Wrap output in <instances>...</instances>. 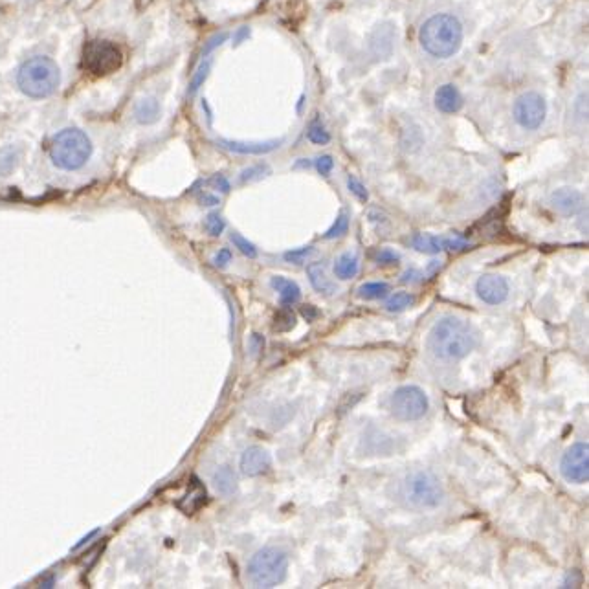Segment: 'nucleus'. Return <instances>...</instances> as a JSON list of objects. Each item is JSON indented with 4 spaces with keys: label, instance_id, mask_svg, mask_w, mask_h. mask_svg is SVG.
Returning a JSON list of instances; mask_svg holds the SVG:
<instances>
[{
    "label": "nucleus",
    "instance_id": "a211bd4d",
    "mask_svg": "<svg viewBox=\"0 0 589 589\" xmlns=\"http://www.w3.org/2000/svg\"><path fill=\"white\" fill-rule=\"evenodd\" d=\"M134 116L136 120L142 123V125H151L160 118V105L155 98H144L142 101H138L136 109H134Z\"/></svg>",
    "mask_w": 589,
    "mask_h": 589
},
{
    "label": "nucleus",
    "instance_id": "f257e3e1",
    "mask_svg": "<svg viewBox=\"0 0 589 589\" xmlns=\"http://www.w3.org/2000/svg\"><path fill=\"white\" fill-rule=\"evenodd\" d=\"M478 345V331L454 316H445L435 323L428 334L426 347L428 351L446 362H454L465 358Z\"/></svg>",
    "mask_w": 589,
    "mask_h": 589
},
{
    "label": "nucleus",
    "instance_id": "4c0bfd02",
    "mask_svg": "<svg viewBox=\"0 0 589 589\" xmlns=\"http://www.w3.org/2000/svg\"><path fill=\"white\" fill-rule=\"evenodd\" d=\"M230 261H232V252H230V250H226V248L219 250V252H217V256L213 257V265L219 268L226 267Z\"/></svg>",
    "mask_w": 589,
    "mask_h": 589
},
{
    "label": "nucleus",
    "instance_id": "e433bc0d",
    "mask_svg": "<svg viewBox=\"0 0 589 589\" xmlns=\"http://www.w3.org/2000/svg\"><path fill=\"white\" fill-rule=\"evenodd\" d=\"M226 39H228V34H226V32H221V34L213 35L212 39L208 41V45L204 46V50H202V57L210 56L213 50H215L217 46L223 45Z\"/></svg>",
    "mask_w": 589,
    "mask_h": 589
},
{
    "label": "nucleus",
    "instance_id": "f8f14e48",
    "mask_svg": "<svg viewBox=\"0 0 589 589\" xmlns=\"http://www.w3.org/2000/svg\"><path fill=\"white\" fill-rule=\"evenodd\" d=\"M241 472L248 476V478H257V476H263L267 474L270 467H272V457L268 454L265 448L261 446H250L246 448L241 456Z\"/></svg>",
    "mask_w": 589,
    "mask_h": 589
},
{
    "label": "nucleus",
    "instance_id": "2f4dec72",
    "mask_svg": "<svg viewBox=\"0 0 589 589\" xmlns=\"http://www.w3.org/2000/svg\"><path fill=\"white\" fill-rule=\"evenodd\" d=\"M268 173H270V167L263 166V164H259V166L248 167V169H245V171L241 173V182H252V180H259V178L267 177Z\"/></svg>",
    "mask_w": 589,
    "mask_h": 589
},
{
    "label": "nucleus",
    "instance_id": "c756f323",
    "mask_svg": "<svg viewBox=\"0 0 589 589\" xmlns=\"http://www.w3.org/2000/svg\"><path fill=\"white\" fill-rule=\"evenodd\" d=\"M206 232L208 234L213 235V237H219V235L223 234L224 228H226V223H224L223 217L219 215V213H210L208 217H206Z\"/></svg>",
    "mask_w": 589,
    "mask_h": 589
},
{
    "label": "nucleus",
    "instance_id": "c9c22d12",
    "mask_svg": "<svg viewBox=\"0 0 589 589\" xmlns=\"http://www.w3.org/2000/svg\"><path fill=\"white\" fill-rule=\"evenodd\" d=\"M204 184L210 186V188L219 189L221 193H228L230 191V182H228V178L224 177V175H215L210 180H206Z\"/></svg>",
    "mask_w": 589,
    "mask_h": 589
},
{
    "label": "nucleus",
    "instance_id": "4be33fe9",
    "mask_svg": "<svg viewBox=\"0 0 589 589\" xmlns=\"http://www.w3.org/2000/svg\"><path fill=\"white\" fill-rule=\"evenodd\" d=\"M307 276H309V281H311L314 290H318L322 294H331L333 292V283L327 278V272H325L322 263H311L307 267Z\"/></svg>",
    "mask_w": 589,
    "mask_h": 589
},
{
    "label": "nucleus",
    "instance_id": "9d476101",
    "mask_svg": "<svg viewBox=\"0 0 589 589\" xmlns=\"http://www.w3.org/2000/svg\"><path fill=\"white\" fill-rule=\"evenodd\" d=\"M560 472L569 483H588L589 481V445L588 443H577L567 450L562 463H560Z\"/></svg>",
    "mask_w": 589,
    "mask_h": 589
},
{
    "label": "nucleus",
    "instance_id": "423d86ee",
    "mask_svg": "<svg viewBox=\"0 0 589 589\" xmlns=\"http://www.w3.org/2000/svg\"><path fill=\"white\" fill-rule=\"evenodd\" d=\"M92 155L90 138L79 129H65L54 136L50 145V158L59 169L76 171L87 164Z\"/></svg>",
    "mask_w": 589,
    "mask_h": 589
},
{
    "label": "nucleus",
    "instance_id": "6e6552de",
    "mask_svg": "<svg viewBox=\"0 0 589 589\" xmlns=\"http://www.w3.org/2000/svg\"><path fill=\"white\" fill-rule=\"evenodd\" d=\"M391 413L401 421H419L423 419L430 401L423 389L417 386H402L391 397Z\"/></svg>",
    "mask_w": 589,
    "mask_h": 589
},
{
    "label": "nucleus",
    "instance_id": "a19ab883",
    "mask_svg": "<svg viewBox=\"0 0 589 589\" xmlns=\"http://www.w3.org/2000/svg\"><path fill=\"white\" fill-rule=\"evenodd\" d=\"M301 316H303L307 322H314V320L320 316V312H318V309H316L314 305H305V307H301Z\"/></svg>",
    "mask_w": 589,
    "mask_h": 589
},
{
    "label": "nucleus",
    "instance_id": "58836bf2",
    "mask_svg": "<svg viewBox=\"0 0 589 589\" xmlns=\"http://www.w3.org/2000/svg\"><path fill=\"white\" fill-rule=\"evenodd\" d=\"M401 259V256L397 254V252H393V250H382L380 254L377 256L378 263H382V265H391V263H397Z\"/></svg>",
    "mask_w": 589,
    "mask_h": 589
},
{
    "label": "nucleus",
    "instance_id": "79ce46f5",
    "mask_svg": "<svg viewBox=\"0 0 589 589\" xmlns=\"http://www.w3.org/2000/svg\"><path fill=\"white\" fill-rule=\"evenodd\" d=\"M201 202L204 206H217L219 199L215 195H210V193H202Z\"/></svg>",
    "mask_w": 589,
    "mask_h": 589
},
{
    "label": "nucleus",
    "instance_id": "5701e85b",
    "mask_svg": "<svg viewBox=\"0 0 589 589\" xmlns=\"http://www.w3.org/2000/svg\"><path fill=\"white\" fill-rule=\"evenodd\" d=\"M391 289L388 283H380V281H373V283H366L358 289V298L362 300H384L388 296Z\"/></svg>",
    "mask_w": 589,
    "mask_h": 589
},
{
    "label": "nucleus",
    "instance_id": "bb28decb",
    "mask_svg": "<svg viewBox=\"0 0 589 589\" xmlns=\"http://www.w3.org/2000/svg\"><path fill=\"white\" fill-rule=\"evenodd\" d=\"M274 331L278 333H289L294 327H296V314L289 311V309H283L276 314V320H274Z\"/></svg>",
    "mask_w": 589,
    "mask_h": 589
},
{
    "label": "nucleus",
    "instance_id": "9b49d317",
    "mask_svg": "<svg viewBox=\"0 0 589 589\" xmlns=\"http://www.w3.org/2000/svg\"><path fill=\"white\" fill-rule=\"evenodd\" d=\"M476 292L479 300L485 301L487 305H500L509 298V283L498 274H485L478 279Z\"/></svg>",
    "mask_w": 589,
    "mask_h": 589
},
{
    "label": "nucleus",
    "instance_id": "dca6fc26",
    "mask_svg": "<svg viewBox=\"0 0 589 589\" xmlns=\"http://www.w3.org/2000/svg\"><path fill=\"white\" fill-rule=\"evenodd\" d=\"M435 107L445 114H456L463 107V96L454 85H443L435 92Z\"/></svg>",
    "mask_w": 589,
    "mask_h": 589
},
{
    "label": "nucleus",
    "instance_id": "ddd939ff",
    "mask_svg": "<svg viewBox=\"0 0 589 589\" xmlns=\"http://www.w3.org/2000/svg\"><path fill=\"white\" fill-rule=\"evenodd\" d=\"M582 204H584V197H582V193L577 191V189H556L555 193L551 195V206H553V210L562 213V215H567V217L580 212Z\"/></svg>",
    "mask_w": 589,
    "mask_h": 589
},
{
    "label": "nucleus",
    "instance_id": "1a4fd4ad",
    "mask_svg": "<svg viewBox=\"0 0 589 589\" xmlns=\"http://www.w3.org/2000/svg\"><path fill=\"white\" fill-rule=\"evenodd\" d=\"M512 114L520 127L527 131H534L544 123L545 114H547L544 98L536 92H525L514 101Z\"/></svg>",
    "mask_w": 589,
    "mask_h": 589
},
{
    "label": "nucleus",
    "instance_id": "f03ea898",
    "mask_svg": "<svg viewBox=\"0 0 589 589\" xmlns=\"http://www.w3.org/2000/svg\"><path fill=\"white\" fill-rule=\"evenodd\" d=\"M419 39L430 56L446 59L454 56L463 43V26L454 15L439 13L423 24Z\"/></svg>",
    "mask_w": 589,
    "mask_h": 589
},
{
    "label": "nucleus",
    "instance_id": "473e14b6",
    "mask_svg": "<svg viewBox=\"0 0 589 589\" xmlns=\"http://www.w3.org/2000/svg\"><path fill=\"white\" fill-rule=\"evenodd\" d=\"M347 188L355 195L356 199L360 202H367L369 199V193H367L366 186L355 177L347 178Z\"/></svg>",
    "mask_w": 589,
    "mask_h": 589
},
{
    "label": "nucleus",
    "instance_id": "39448f33",
    "mask_svg": "<svg viewBox=\"0 0 589 589\" xmlns=\"http://www.w3.org/2000/svg\"><path fill=\"white\" fill-rule=\"evenodd\" d=\"M289 571V555L279 547H265L250 558L246 577L254 588H276Z\"/></svg>",
    "mask_w": 589,
    "mask_h": 589
},
{
    "label": "nucleus",
    "instance_id": "6ab92c4d",
    "mask_svg": "<svg viewBox=\"0 0 589 589\" xmlns=\"http://www.w3.org/2000/svg\"><path fill=\"white\" fill-rule=\"evenodd\" d=\"M412 245L424 254H439L445 250V237L437 235L417 234L413 235Z\"/></svg>",
    "mask_w": 589,
    "mask_h": 589
},
{
    "label": "nucleus",
    "instance_id": "20e7f679",
    "mask_svg": "<svg viewBox=\"0 0 589 589\" xmlns=\"http://www.w3.org/2000/svg\"><path fill=\"white\" fill-rule=\"evenodd\" d=\"M61 72L50 57H32L19 68L17 85L30 98H48L56 92Z\"/></svg>",
    "mask_w": 589,
    "mask_h": 589
},
{
    "label": "nucleus",
    "instance_id": "37998d69",
    "mask_svg": "<svg viewBox=\"0 0 589 589\" xmlns=\"http://www.w3.org/2000/svg\"><path fill=\"white\" fill-rule=\"evenodd\" d=\"M248 35H250V28H248V26H243V28H241V30H239V32L235 34L234 45H241V41H243V39H246Z\"/></svg>",
    "mask_w": 589,
    "mask_h": 589
},
{
    "label": "nucleus",
    "instance_id": "7c9ffc66",
    "mask_svg": "<svg viewBox=\"0 0 589 589\" xmlns=\"http://www.w3.org/2000/svg\"><path fill=\"white\" fill-rule=\"evenodd\" d=\"M307 138H309V142L316 145H325L331 142V134L327 133L322 125H318V123H314L309 127Z\"/></svg>",
    "mask_w": 589,
    "mask_h": 589
},
{
    "label": "nucleus",
    "instance_id": "c03bdc74",
    "mask_svg": "<svg viewBox=\"0 0 589 589\" xmlns=\"http://www.w3.org/2000/svg\"><path fill=\"white\" fill-rule=\"evenodd\" d=\"M96 534H98V531H92V533H90L89 536H85V538H83V540H81V542H79V544L76 545V547H74V551H78L79 547H83V545L87 544V542H89V540H92V538H94Z\"/></svg>",
    "mask_w": 589,
    "mask_h": 589
},
{
    "label": "nucleus",
    "instance_id": "2eb2a0df",
    "mask_svg": "<svg viewBox=\"0 0 589 589\" xmlns=\"http://www.w3.org/2000/svg\"><path fill=\"white\" fill-rule=\"evenodd\" d=\"M208 501V494H206V487L202 485L197 478H191L189 481L188 494L178 501V509L186 514H195V512L202 509V505Z\"/></svg>",
    "mask_w": 589,
    "mask_h": 589
},
{
    "label": "nucleus",
    "instance_id": "412c9836",
    "mask_svg": "<svg viewBox=\"0 0 589 589\" xmlns=\"http://www.w3.org/2000/svg\"><path fill=\"white\" fill-rule=\"evenodd\" d=\"M358 268H360V261H358L355 254H342L336 259L334 274H336V278L347 281V279L355 278L356 274H358Z\"/></svg>",
    "mask_w": 589,
    "mask_h": 589
},
{
    "label": "nucleus",
    "instance_id": "a18cd8bd",
    "mask_svg": "<svg viewBox=\"0 0 589 589\" xmlns=\"http://www.w3.org/2000/svg\"><path fill=\"white\" fill-rule=\"evenodd\" d=\"M311 166V162H305V158H301V162H298L294 167H309Z\"/></svg>",
    "mask_w": 589,
    "mask_h": 589
},
{
    "label": "nucleus",
    "instance_id": "b1692460",
    "mask_svg": "<svg viewBox=\"0 0 589 589\" xmlns=\"http://www.w3.org/2000/svg\"><path fill=\"white\" fill-rule=\"evenodd\" d=\"M21 151L17 147H4L0 149V175H10L13 169L19 164Z\"/></svg>",
    "mask_w": 589,
    "mask_h": 589
},
{
    "label": "nucleus",
    "instance_id": "c85d7f7f",
    "mask_svg": "<svg viewBox=\"0 0 589 589\" xmlns=\"http://www.w3.org/2000/svg\"><path fill=\"white\" fill-rule=\"evenodd\" d=\"M347 230H349V217H347L345 213H340V215L336 217V221H334L333 226L327 230L325 239H336V237H342V235L347 234Z\"/></svg>",
    "mask_w": 589,
    "mask_h": 589
},
{
    "label": "nucleus",
    "instance_id": "aec40b11",
    "mask_svg": "<svg viewBox=\"0 0 589 589\" xmlns=\"http://www.w3.org/2000/svg\"><path fill=\"white\" fill-rule=\"evenodd\" d=\"M213 485H215V490L223 496L234 494L235 487H237V476H235L234 470L230 467L219 468L213 476Z\"/></svg>",
    "mask_w": 589,
    "mask_h": 589
},
{
    "label": "nucleus",
    "instance_id": "ea45409f",
    "mask_svg": "<svg viewBox=\"0 0 589 589\" xmlns=\"http://www.w3.org/2000/svg\"><path fill=\"white\" fill-rule=\"evenodd\" d=\"M248 347H250L252 355H257V353L263 351V347H265V338H263L261 334H252V336H250V342H248Z\"/></svg>",
    "mask_w": 589,
    "mask_h": 589
},
{
    "label": "nucleus",
    "instance_id": "cd10ccee",
    "mask_svg": "<svg viewBox=\"0 0 589 589\" xmlns=\"http://www.w3.org/2000/svg\"><path fill=\"white\" fill-rule=\"evenodd\" d=\"M230 241L234 243L235 248H237V250H239L243 256L250 257V259H256V246L252 245L250 241H246L243 235L235 234L234 232V234L230 235Z\"/></svg>",
    "mask_w": 589,
    "mask_h": 589
},
{
    "label": "nucleus",
    "instance_id": "a878e982",
    "mask_svg": "<svg viewBox=\"0 0 589 589\" xmlns=\"http://www.w3.org/2000/svg\"><path fill=\"white\" fill-rule=\"evenodd\" d=\"M210 68H212V59H206V61H202L201 67L197 68V72H195V76L191 79V83H189V96L193 98L199 89H201L202 85H204V81L208 78V74H210Z\"/></svg>",
    "mask_w": 589,
    "mask_h": 589
},
{
    "label": "nucleus",
    "instance_id": "f3484780",
    "mask_svg": "<svg viewBox=\"0 0 589 589\" xmlns=\"http://www.w3.org/2000/svg\"><path fill=\"white\" fill-rule=\"evenodd\" d=\"M270 285H272V289L278 292L279 303L285 305V307H292L294 303L301 300L300 285L296 281H292V279L276 276V278L270 279Z\"/></svg>",
    "mask_w": 589,
    "mask_h": 589
},
{
    "label": "nucleus",
    "instance_id": "4468645a",
    "mask_svg": "<svg viewBox=\"0 0 589 589\" xmlns=\"http://www.w3.org/2000/svg\"><path fill=\"white\" fill-rule=\"evenodd\" d=\"M223 149H228L237 155H267L276 151L279 145L283 144V140H268V142H228V140H221L219 142Z\"/></svg>",
    "mask_w": 589,
    "mask_h": 589
},
{
    "label": "nucleus",
    "instance_id": "7ed1b4c3",
    "mask_svg": "<svg viewBox=\"0 0 589 589\" xmlns=\"http://www.w3.org/2000/svg\"><path fill=\"white\" fill-rule=\"evenodd\" d=\"M401 500L417 511L435 509L445 500V490L430 470L408 472L399 483Z\"/></svg>",
    "mask_w": 589,
    "mask_h": 589
},
{
    "label": "nucleus",
    "instance_id": "0eeeda50",
    "mask_svg": "<svg viewBox=\"0 0 589 589\" xmlns=\"http://www.w3.org/2000/svg\"><path fill=\"white\" fill-rule=\"evenodd\" d=\"M122 63V50L111 41H90L83 48V67L92 76H109Z\"/></svg>",
    "mask_w": 589,
    "mask_h": 589
},
{
    "label": "nucleus",
    "instance_id": "f704fd0d",
    "mask_svg": "<svg viewBox=\"0 0 589 589\" xmlns=\"http://www.w3.org/2000/svg\"><path fill=\"white\" fill-rule=\"evenodd\" d=\"M314 166H316V169H318V173H320V175H323V177H329V173L333 171L334 167L333 156H318V160H316V164H314Z\"/></svg>",
    "mask_w": 589,
    "mask_h": 589
},
{
    "label": "nucleus",
    "instance_id": "393cba45",
    "mask_svg": "<svg viewBox=\"0 0 589 589\" xmlns=\"http://www.w3.org/2000/svg\"><path fill=\"white\" fill-rule=\"evenodd\" d=\"M413 303H415V298L410 292H395L386 301V309L389 312L406 311L408 307H412Z\"/></svg>",
    "mask_w": 589,
    "mask_h": 589
},
{
    "label": "nucleus",
    "instance_id": "72a5a7b5",
    "mask_svg": "<svg viewBox=\"0 0 589 589\" xmlns=\"http://www.w3.org/2000/svg\"><path fill=\"white\" fill-rule=\"evenodd\" d=\"M312 254V246H303V248H298V250H290L285 254V259L289 261V263H296V265H300L303 263L307 257L311 256Z\"/></svg>",
    "mask_w": 589,
    "mask_h": 589
}]
</instances>
